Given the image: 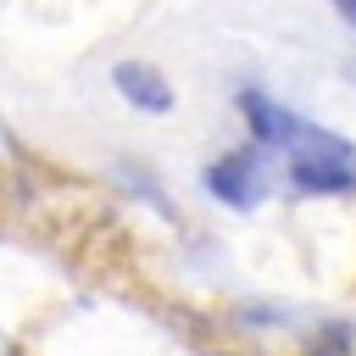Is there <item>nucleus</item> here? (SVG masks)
Instances as JSON below:
<instances>
[{
	"label": "nucleus",
	"instance_id": "obj_3",
	"mask_svg": "<svg viewBox=\"0 0 356 356\" xmlns=\"http://www.w3.org/2000/svg\"><path fill=\"white\" fill-rule=\"evenodd\" d=\"M111 83H117L122 100H134L139 111H172V89H167V78H161L150 61H117Z\"/></svg>",
	"mask_w": 356,
	"mask_h": 356
},
{
	"label": "nucleus",
	"instance_id": "obj_6",
	"mask_svg": "<svg viewBox=\"0 0 356 356\" xmlns=\"http://www.w3.org/2000/svg\"><path fill=\"white\" fill-rule=\"evenodd\" d=\"M345 78H350V83H356V56H350V61H345Z\"/></svg>",
	"mask_w": 356,
	"mask_h": 356
},
{
	"label": "nucleus",
	"instance_id": "obj_5",
	"mask_svg": "<svg viewBox=\"0 0 356 356\" xmlns=\"http://www.w3.org/2000/svg\"><path fill=\"white\" fill-rule=\"evenodd\" d=\"M334 6H339V17H345V22H356V0H334Z\"/></svg>",
	"mask_w": 356,
	"mask_h": 356
},
{
	"label": "nucleus",
	"instance_id": "obj_4",
	"mask_svg": "<svg viewBox=\"0 0 356 356\" xmlns=\"http://www.w3.org/2000/svg\"><path fill=\"white\" fill-rule=\"evenodd\" d=\"M289 172H295V184L300 189H312V195H339V189H350L356 178H350V167L339 161V156H295L289 161Z\"/></svg>",
	"mask_w": 356,
	"mask_h": 356
},
{
	"label": "nucleus",
	"instance_id": "obj_2",
	"mask_svg": "<svg viewBox=\"0 0 356 356\" xmlns=\"http://www.w3.org/2000/svg\"><path fill=\"white\" fill-rule=\"evenodd\" d=\"M206 189L222 200V206H234V211H250L256 200H261V167L239 150V156H222V161H211L206 167Z\"/></svg>",
	"mask_w": 356,
	"mask_h": 356
},
{
	"label": "nucleus",
	"instance_id": "obj_1",
	"mask_svg": "<svg viewBox=\"0 0 356 356\" xmlns=\"http://www.w3.org/2000/svg\"><path fill=\"white\" fill-rule=\"evenodd\" d=\"M239 111H245V122H250V134H256L261 145H295V150H300L306 122H300L295 111H284L278 100H267L261 89H239Z\"/></svg>",
	"mask_w": 356,
	"mask_h": 356
}]
</instances>
